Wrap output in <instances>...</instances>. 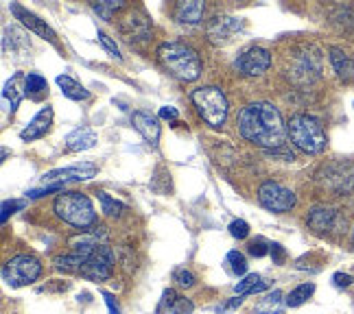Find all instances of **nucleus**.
Wrapping results in <instances>:
<instances>
[{"mask_svg":"<svg viewBox=\"0 0 354 314\" xmlns=\"http://www.w3.org/2000/svg\"><path fill=\"white\" fill-rule=\"evenodd\" d=\"M236 125L245 140L261 148H267V151L282 148L289 135L287 122H284L280 109L267 101L245 105L236 118Z\"/></svg>","mask_w":354,"mask_h":314,"instance_id":"1","label":"nucleus"},{"mask_svg":"<svg viewBox=\"0 0 354 314\" xmlns=\"http://www.w3.org/2000/svg\"><path fill=\"white\" fill-rule=\"evenodd\" d=\"M313 293H315V284H299V286H295V288L287 295V299H284V302H287V306L289 308H299L302 304H306L308 299L313 297Z\"/></svg>","mask_w":354,"mask_h":314,"instance_id":"27","label":"nucleus"},{"mask_svg":"<svg viewBox=\"0 0 354 314\" xmlns=\"http://www.w3.org/2000/svg\"><path fill=\"white\" fill-rule=\"evenodd\" d=\"M92 11L97 13V16L105 22H112V18L116 16V13L125 7V3L122 0H101V3H92L90 5Z\"/></svg>","mask_w":354,"mask_h":314,"instance_id":"29","label":"nucleus"},{"mask_svg":"<svg viewBox=\"0 0 354 314\" xmlns=\"http://www.w3.org/2000/svg\"><path fill=\"white\" fill-rule=\"evenodd\" d=\"M42 275V264L33 255H16L3 266V279L11 288H22L37 282Z\"/></svg>","mask_w":354,"mask_h":314,"instance_id":"6","label":"nucleus"},{"mask_svg":"<svg viewBox=\"0 0 354 314\" xmlns=\"http://www.w3.org/2000/svg\"><path fill=\"white\" fill-rule=\"evenodd\" d=\"M190 101H193L199 118L206 122V125H210L212 129H219L225 125L230 105L221 88H216V86L197 88L190 94Z\"/></svg>","mask_w":354,"mask_h":314,"instance_id":"4","label":"nucleus"},{"mask_svg":"<svg viewBox=\"0 0 354 314\" xmlns=\"http://www.w3.org/2000/svg\"><path fill=\"white\" fill-rule=\"evenodd\" d=\"M287 129L291 142L306 155H319L328 146V138H326L322 122L308 114L291 116V120L287 122Z\"/></svg>","mask_w":354,"mask_h":314,"instance_id":"3","label":"nucleus"},{"mask_svg":"<svg viewBox=\"0 0 354 314\" xmlns=\"http://www.w3.org/2000/svg\"><path fill=\"white\" fill-rule=\"evenodd\" d=\"M97 37H99V42H101V46L112 55L114 59H118V61H122V55H120V48H118V44L114 42V39L107 35V33H103V31H99L97 33Z\"/></svg>","mask_w":354,"mask_h":314,"instance_id":"32","label":"nucleus"},{"mask_svg":"<svg viewBox=\"0 0 354 314\" xmlns=\"http://www.w3.org/2000/svg\"><path fill=\"white\" fill-rule=\"evenodd\" d=\"M24 208V201H18V199H11V201H3V214H0V221L7 223V218L11 214H16L18 210Z\"/></svg>","mask_w":354,"mask_h":314,"instance_id":"35","label":"nucleus"},{"mask_svg":"<svg viewBox=\"0 0 354 314\" xmlns=\"http://www.w3.org/2000/svg\"><path fill=\"white\" fill-rule=\"evenodd\" d=\"M158 116H160V118H165V120H173V122H175L177 118H180V114H177V109H175V107H169V105H167V107H160Z\"/></svg>","mask_w":354,"mask_h":314,"instance_id":"39","label":"nucleus"},{"mask_svg":"<svg viewBox=\"0 0 354 314\" xmlns=\"http://www.w3.org/2000/svg\"><path fill=\"white\" fill-rule=\"evenodd\" d=\"M271 251V244H267L263 238H256L254 242H250V253L256 255V257H263Z\"/></svg>","mask_w":354,"mask_h":314,"instance_id":"36","label":"nucleus"},{"mask_svg":"<svg viewBox=\"0 0 354 314\" xmlns=\"http://www.w3.org/2000/svg\"><path fill=\"white\" fill-rule=\"evenodd\" d=\"M269 66H271V52L263 46L245 48L234 59V70L243 77H261L269 70Z\"/></svg>","mask_w":354,"mask_h":314,"instance_id":"10","label":"nucleus"},{"mask_svg":"<svg viewBox=\"0 0 354 314\" xmlns=\"http://www.w3.org/2000/svg\"><path fill=\"white\" fill-rule=\"evenodd\" d=\"M3 52L13 61H24L31 52V42L26 33L18 26H5L3 29Z\"/></svg>","mask_w":354,"mask_h":314,"instance_id":"14","label":"nucleus"},{"mask_svg":"<svg viewBox=\"0 0 354 314\" xmlns=\"http://www.w3.org/2000/svg\"><path fill=\"white\" fill-rule=\"evenodd\" d=\"M99 173V166L94 161H79V164H73V166H64V168H53L44 175V184L50 186V184H71V181H88L92 177H97Z\"/></svg>","mask_w":354,"mask_h":314,"instance_id":"12","label":"nucleus"},{"mask_svg":"<svg viewBox=\"0 0 354 314\" xmlns=\"http://www.w3.org/2000/svg\"><path fill=\"white\" fill-rule=\"evenodd\" d=\"M120 33L129 44H145L151 39V20L147 18L145 9H133L118 24Z\"/></svg>","mask_w":354,"mask_h":314,"instance_id":"11","label":"nucleus"},{"mask_svg":"<svg viewBox=\"0 0 354 314\" xmlns=\"http://www.w3.org/2000/svg\"><path fill=\"white\" fill-rule=\"evenodd\" d=\"M173 282H177V286L180 288H193L195 286V275L190 271H186V268H175L173 271Z\"/></svg>","mask_w":354,"mask_h":314,"instance_id":"31","label":"nucleus"},{"mask_svg":"<svg viewBox=\"0 0 354 314\" xmlns=\"http://www.w3.org/2000/svg\"><path fill=\"white\" fill-rule=\"evenodd\" d=\"M97 142H99L97 131H94L92 127L81 125V127L73 129L71 133L66 135L64 146H66V151H71V153H81V151H88V148H92Z\"/></svg>","mask_w":354,"mask_h":314,"instance_id":"19","label":"nucleus"},{"mask_svg":"<svg viewBox=\"0 0 354 314\" xmlns=\"http://www.w3.org/2000/svg\"><path fill=\"white\" fill-rule=\"evenodd\" d=\"M112 273H114V251L103 242L90 253V257L81 266L79 275L90 282H105L112 277Z\"/></svg>","mask_w":354,"mask_h":314,"instance_id":"7","label":"nucleus"},{"mask_svg":"<svg viewBox=\"0 0 354 314\" xmlns=\"http://www.w3.org/2000/svg\"><path fill=\"white\" fill-rule=\"evenodd\" d=\"M284 306H287V302H282V293L274 291V293L265 295L261 302H258L256 314H282Z\"/></svg>","mask_w":354,"mask_h":314,"instance_id":"26","label":"nucleus"},{"mask_svg":"<svg viewBox=\"0 0 354 314\" xmlns=\"http://www.w3.org/2000/svg\"><path fill=\"white\" fill-rule=\"evenodd\" d=\"M101 297L105 299V304H107V308H110V314H120V310H118V304H116V297L112 295V293H101Z\"/></svg>","mask_w":354,"mask_h":314,"instance_id":"40","label":"nucleus"},{"mask_svg":"<svg viewBox=\"0 0 354 314\" xmlns=\"http://www.w3.org/2000/svg\"><path fill=\"white\" fill-rule=\"evenodd\" d=\"M158 61L162 68L175 79L190 84V81H197L203 72V63L197 50L193 46H188L184 42H165L160 44L158 50Z\"/></svg>","mask_w":354,"mask_h":314,"instance_id":"2","label":"nucleus"},{"mask_svg":"<svg viewBox=\"0 0 354 314\" xmlns=\"http://www.w3.org/2000/svg\"><path fill=\"white\" fill-rule=\"evenodd\" d=\"M328 55H330V66H333L335 75L342 79L344 84H352L354 81V59L346 50L337 48V46H333L328 50Z\"/></svg>","mask_w":354,"mask_h":314,"instance_id":"21","label":"nucleus"},{"mask_svg":"<svg viewBox=\"0 0 354 314\" xmlns=\"http://www.w3.org/2000/svg\"><path fill=\"white\" fill-rule=\"evenodd\" d=\"M24 79H26V75L16 72L5 84V88H3V107H5V114L7 116L16 114V109L20 107L22 97H26V92H24Z\"/></svg>","mask_w":354,"mask_h":314,"instance_id":"17","label":"nucleus"},{"mask_svg":"<svg viewBox=\"0 0 354 314\" xmlns=\"http://www.w3.org/2000/svg\"><path fill=\"white\" fill-rule=\"evenodd\" d=\"M258 201L261 206L274 214H284L295 208L297 197L293 190L284 188L276 181H265L261 188H258Z\"/></svg>","mask_w":354,"mask_h":314,"instance_id":"8","label":"nucleus"},{"mask_svg":"<svg viewBox=\"0 0 354 314\" xmlns=\"http://www.w3.org/2000/svg\"><path fill=\"white\" fill-rule=\"evenodd\" d=\"M57 86L62 90V94L66 99H71V101H88L90 99V92L79 84V81H75L73 77H68V75H59L57 77Z\"/></svg>","mask_w":354,"mask_h":314,"instance_id":"23","label":"nucleus"},{"mask_svg":"<svg viewBox=\"0 0 354 314\" xmlns=\"http://www.w3.org/2000/svg\"><path fill=\"white\" fill-rule=\"evenodd\" d=\"M306 223L317 236H328L333 231H339V227H342V214H339L335 208L317 206L308 212Z\"/></svg>","mask_w":354,"mask_h":314,"instance_id":"13","label":"nucleus"},{"mask_svg":"<svg viewBox=\"0 0 354 314\" xmlns=\"http://www.w3.org/2000/svg\"><path fill=\"white\" fill-rule=\"evenodd\" d=\"M203 11H206V5L199 3V0H188V3H177L173 16L180 24H188V26H195L201 22L203 18Z\"/></svg>","mask_w":354,"mask_h":314,"instance_id":"22","label":"nucleus"},{"mask_svg":"<svg viewBox=\"0 0 354 314\" xmlns=\"http://www.w3.org/2000/svg\"><path fill=\"white\" fill-rule=\"evenodd\" d=\"M269 255H271V260H274V264H282L284 260H287V251H284V247H282V244H278V242H271Z\"/></svg>","mask_w":354,"mask_h":314,"instance_id":"37","label":"nucleus"},{"mask_svg":"<svg viewBox=\"0 0 354 314\" xmlns=\"http://www.w3.org/2000/svg\"><path fill=\"white\" fill-rule=\"evenodd\" d=\"M97 197H99V203H101V212H103V214H107V216L116 218V216H122V214L127 212V206H125V203L118 201V199H114V197H110L107 193H103V190H99Z\"/></svg>","mask_w":354,"mask_h":314,"instance_id":"28","label":"nucleus"},{"mask_svg":"<svg viewBox=\"0 0 354 314\" xmlns=\"http://www.w3.org/2000/svg\"><path fill=\"white\" fill-rule=\"evenodd\" d=\"M9 9H11L13 16H16V20L24 26V29H29L31 33H35V35H39V37L48 39L50 44H57V35H55V31H53L50 26L46 24V20H42L39 16H35L33 11L24 9V7L18 5V3H11Z\"/></svg>","mask_w":354,"mask_h":314,"instance_id":"15","label":"nucleus"},{"mask_svg":"<svg viewBox=\"0 0 354 314\" xmlns=\"http://www.w3.org/2000/svg\"><path fill=\"white\" fill-rule=\"evenodd\" d=\"M53 210H55L59 221L77 229H88L97 221V212H94L90 197L81 193H62L53 203Z\"/></svg>","mask_w":354,"mask_h":314,"instance_id":"5","label":"nucleus"},{"mask_svg":"<svg viewBox=\"0 0 354 314\" xmlns=\"http://www.w3.org/2000/svg\"><path fill=\"white\" fill-rule=\"evenodd\" d=\"M352 244H354V231H352Z\"/></svg>","mask_w":354,"mask_h":314,"instance_id":"42","label":"nucleus"},{"mask_svg":"<svg viewBox=\"0 0 354 314\" xmlns=\"http://www.w3.org/2000/svg\"><path fill=\"white\" fill-rule=\"evenodd\" d=\"M64 186L62 184H50L46 188H33L26 193V199H39V197H46V195H53V193H62Z\"/></svg>","mask_w":354,"mask_h":314,"instance_id":"34","label":"nucleus"},{"mask_svg":"<svg viewBox=\"0 0 354 314\" xmlns=\"http://www.w3.org/2000/svg\"><path fill=\"white\" fill-rule=\"evenodd\" d=\"M243 304V297H236V299H232V302H230L223 310H232V308H236V306H241Z\"/></svg>","mask_w":354,"mask_h":314,"instance_id":"41","label":"nucleus"},{"mask_svg":"<svg viewBox=\"0 0 354 314\" xmlns=\"http://www.w3.org/2000/svg\"><path fill=\"white\" fill-rule=\"evenodd\" d=\"M227 229H230V234H232V238H236V240H245L250 236V225H248V221H243V218L232 221Z\"/></svg>","mask_w":354,"mask_h":314,"instance_id":"33","label":"nucleus"},{"mask_svg":"<svg viewBox=\"0 0 354 314\" xmlns=\"http://www.w3.org/2000/svg\"><path fill=\"white\" fill-rule=\"evenodd\" d=\"M50 125H53V107L46 105V107L39 109L29 125L20 131V140L22 142H35L39 138H44L50 129Z\"/></svg>","mask_w":354,"mask_h":314,"instance_id":"16","label":"nucleus"},{"mask_svg":"<svg viewBox=\"0 0 354 314\" xmlns=\"http://www.w3.org/2000/svg\"><path fill=\"white\" fill-rule=\"evenodd\" d=\"M24 92L31 101H42L48 94V81L42 75L29 72L24 79Z\"/></svg>","mask_w":354,"mask_h":314,"instance_id":"24","label":"nucleus"},{"mask_svg":"<svg viewBox=\"0 0 354 314\" xmlns=\"http://www.w3.org/2000/svg\"><path fill=\"white\" fill-rule=\"evenodd\" d=\"M243 20L234 16H216L206 24V35L212 46H227L243 33Z\"/></svg>","mask_w":354,"mask_h":314,"instance_id":"9","label":"nucleus"},{"mask_svg":"<svg viewBox=\"0 0 354 314\" xmlns=\"http://www.w3.org/2000/svg\"><path fill=\"white\" fill-rule=\"evenodd\" d=\"M225 264L230 273H234V275H243V273L248 271V260H245V255L241 251H230L225 255Z\"/></svg>","mask_w":354,"mask_h":314,"instance_id":"30","label":"nucleus"},{"mask_svg":"<svg viewBox=\"0 0 354 314\" xmlns=\"http://www.w3.org/2000/svg\"><path fill=\"white\" fill-rule=\"evenodd\" d=\"M333 282H335L337 288H348V286H352L354 277L348 275V273H335V275H333Z\"/></svg>","mask_w":354,"mask_h":314,"instance_id":"38","label":"nucleus"},{"mask_svg":"<svg viewBox=\"0 0 354 314\" xmlns=\"http://www.w3.org/2000/svg\"><path fill=\"white\" fill-rule=\"evenodd\" d=\"M269 288V282H263L261 275H256V273H250V275H245L236 286H234V291L239 297L243 295H256V293H263Z\"/></svg>","mask_w":354,"mask_h":314,"instance_id":"25","label":"nucleus"},{"mask_svg":"<svg viewBox=\"0 0 354 314\" xmlns=\"http://www.w3.org/2000/svg\"><path fill=\"white\" fill-rule=\"evenodd\" d=\"M131 125L149 144H153V146L158 144V140H160V122H158V118L153 114H149V112H133L131 114Z\"/></svg>","mask_w":354,"mask_h":314,"instance_id":"20","label":"nucleus"},{"mask_svg":"<svg viewBox=\"0 0 354 314\" xmlns=\"http://www.w3.org/2000/svg\"><path fill=\"white\" fill-rule=\"evenodd\" d=\"M193 310H195V304L190 302V299H186L184 295H180L173 288H167L162 293L156 314H190Z\"/></svg>","mask_w":354,"mask_h":314,"instance_id":"18","label":"nucleus"}]
</instances>
